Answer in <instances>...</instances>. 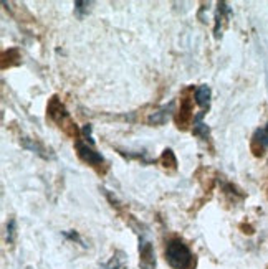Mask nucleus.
Instances as JSON below:
<instances>
[{"label":"nucleus","mask_w":268,"mask_h":269,"mask_svg":"<svg viewBox=\"0 0 268 269\" xmlns=\"http://www.w3.org/2000/svg\"><path fill=\"white\" fill-rule=\"evenodd\" d=\"M166 261L172 269H192L195 258L182 240H171L166 246Z\"/></svg>","instance_id":"obj_1"},{"label":"nucleus","mask_w":268,"mask_h":269,"mask_svg":"<svg viewBox=\"0 0 268 269\" xmlns=\"http://www.w3.org/2000/svg\"><path fill=\"white\" fill-rule=\"evenodd\" d=\"M75 147H76V151H78L80 159L88 165H91V167H100V165L105 164V157H103L100 152H96L91 144H85L83 141L76 139Z\"/></svg>","instance_id":"obj_2"},{"label":"nucleus","mask_w":268,"mask_h":269,"mask_svg":"<svg viewBox=\"0 0 268 269\" xmlns=\"http://www.w3.org/2000/svg\"><path fill=\"white\" fill-rule=\"evenodd\" d=\"M48 116L53 119L56 124H60V127L66 129L68 126L75 127V124L70 121V116H68V111L65 109V106L61 104L58 101V97H53L48 104Z\"/></svg>","instance_id":"obj_3"},{"label":"nucleus","mask_w":268,"mask_h":269,"mask_svg":"<svg viewBox=\"0 0 268 269\" xmlns=\"http://www.w3.org/2000/svg\"><path fill=\"white\" fill-rule=\"evenodd\" d=\"M252 147H254L255 154H262L268 147V124L254 134V137H252Z\"/></svg>","instance_id":"obj_4"},{"label":"nucleus","mask_w":268,"mask_h":269,"mask_svg":"<svg viewBox=\"0 0 268 269\" xmlns=\"http://www.w3.org/2000/svg\"><path fill=\"white\" fill-rule=\"evenodd\" d=\"M139 253H141V263L144 266H154L156 265V260H154V253H152V246L151 243L141 240V245H139Z\"/></svg>","instance_id":"obj_5"},{"label":"nucleus","mask_w":268,"mask_h":269,"mask_svg":"<svg viewBox=\"0 0 268 269\" xmlns=\"http://www.w3.org/2000/svg\"><path fill=\"white\" fill-rule=\"evenodd\" d=\"M210 88L207 85H200L197 90H195V102L200 106V107H205L209 106L210 102Z\"/></svg>","instance_id":"obj_6"},{"label":"nucleus","mask_w":268,"mask_h":269,"mask_svg":"<svg viewBox=\"0 0 268 269\" xmlns=\"http://www.w3.org/2000/svg\"><path fill=\"white\" fill-rule=\"evenodd\" d=\"M202 117H204V112H199V114L194 117V134L195 136H200L202 139H207L209 127L202 122Z\"/></svg>","instance_id":"obj_7"},{"label":"nucleus","mask_w":268,"mask_h":269,"mask_svg":"<svg viewBox=\"0 0 268 269\" xmlns=\"http://www.w3.org/2000/svg\"><path fill=\"white\" fill-rule=\"evenodd\" d=\"M169 111H172V104L162 107L161 111L154 112V114L149 117V122H151V124H164L167 121V117H169Z\"/></svg>","instance_id":"obj_8"},{"label":"nucleus","mask_w":268,"mask_h":269,"mask_svg":"<svg viewBox=\"0 0 268 269\" xmlns=\"http://www.w3.org/2000/svg\"><path fill=\"white\" fill-rule=\"evenodd\" d=\"M91 2H83V0H76L75 2V12L78 17H83V15L90 10Z\"/></svg>","instance_id":"obj_9"},{"label":"nucleus","mask_w":268,"mask_h":269,"mask_svg":"<svg viewBox=\"0 0 268 269\" xmlns=\"http://www.w3.org/2000/svg\"><path fill=\"white\" fill-rule=\"evenodd\" d=\"M15 235H17V223H15V220L12 218L7 225V243H13Z\"/></svg>","instance_id":"obj_10"},{"label":"nucleus","mask_w":268,"mask_h":269,"mask_svg":"<svg viewBox=\"0 0 268 269\" xmlns=\"http://www.w3.org/2000/svg\"><path fill=\"white\" fill-rule=\"evenodd\" d=\"M103 269H126V268H125V263H123V260L113 256L110 260V263H106V265L103 266Z\"/></svg>","instance_id":"obj_11"}]
</instances>
